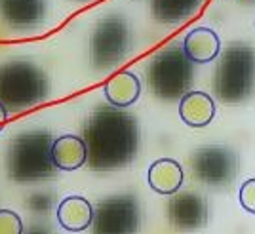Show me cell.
I'll use <instances>...</instances> for the list:
<instances>
[{"label":"cell","mask_w":255,"mask_h":234,"mask_svg":"<svg viewBox=\"0 0 255 234\" xmlns=\"http://www.w3.org/2000/svg\"><path fill=\"white\" fill-rule=\"evenodd\" d=\"M86 164L96 171L118 170L135 158L139 128L135 118L115 105L96 109L84 126Z\"/></svg>","instance_id":"obj_1"},{"label":"cell","mask_w":255,"mask_h":234,"mask_svg":"<svg viewBox=\"0 0 255 234\" xmlns=\"http://www.w3.org/2000/svg\"><path fill=\"white\" fill-rule=\"evenodd\" d=\"M6 166L10 177L17 183L52 177L53 171L57 170L52 160V135L44 129L17 135L10 143Z\"/></svg>","instance_id":"obj_2"},{"label":"cell","mask_w":255,"mask_h":234,"mask_svg":"<svg viewBox=\"0 0 255 234\" xmlns=\"http://www.w3.org/2000/svg\"><path fill=\"white\" fill-rule=\"evenodd\" d=\"M48 78L31 61L13 59L0 65V103L8 111L36 107L48 97Z\"/></svg>","instance_id":"obj_3"},{"label":"cell","mask_w":255,"mask_h":234,"mask_svg":"<svg viewBox=\"0 0 255 234\" xmlns=\"http://www.w3.org/2000/svg\"><path fill=\"white\" fill-rule=\"evenodd\" d=\"M255 86V50L246 44L229 46L215 69L213 88L223 103H240L252 96Z\"/></svg>","instance_id":"obj_4"},{"label":"cell","mask_w":255,"mask_h":234,"mask_svg":"<svg viewBox=\"0 0 255 234\" xmlns=\"http://www.w3.org/2000/svg\"><path fill=\"white\" fill-rule=\"evenodd\" d=\"M147 80L150 92L160 99H181V96L191 90L194 80L192 61L183 52V48L170 46L152 57L147 71Z\"/></svg>","instance_id":"obj_5"},{"label":"cell","mask_w":255,"mask_h":234,"mask_svg":"<svg viewBox=\"0 0 255 234\" xmlns=\"http://www.w3.org/2000/svg\"><path fill=\"white\" fill-rule=\"evenodd\" d=\"M131 31L126 19L120 15H109L96 25L90 42L92 65L99 71H107L120 65L129 53Z\"/></svg>","instance_id":"obj_6"},{"label":"cell","mask_w":255,"mask_h":234,"mask_svg":"<svg viewBox=\"0 0 255 234\" xmlns=\"http://www.w3.org/2000/svg\"><path fill=\"white\" fill-rule=\"evenodd\" d=\"M194 175L210 187L223 189L231 185L238 173V156L227 147H204L198 149L191 158Z\"/></svg>","instance_id":"obj_7"},{"label":"cell","mask_w":255,"mask_h":234,"mask_svg":"<svg viewBox=\"0 0 255 234\" xmlns=\"http://www.w3.org/2000/svg\"><path fill=\"white\" fill-rule=\"evenodd\" d=\"M139 206L131 196L107 198L94 212L92 227L99 234H129L137 231Z\"/></svg>","instance_id":"obj_8"},{"label":"cell","mask_w":255,"mask_h":234,"mask_svg":"<svg viewBox=\"0 0 255 234\" xmlns=\"http://www.w3.org/2000/svg\"><path fill=\"white\" fill-rule=\"evenodd\" d=\"M168 215L175 229L196 231L208 223V202L194 192H181L171 198Z\"/></svg>","instance_id":"obj_9"},{"label":"cell","mask_w":255,"mask_h":234,"mask_svg":"<svg viewBox=\"0 0 255 234\" xmlns=\"http://www.w3.org/2000/svg\"><path fill=\"white\" fill-rule=\"evenodd\" d=\"M2 19L15 29H29L42 23L46 15L44 0H0Z\"/></svg>","instance_id":"obj_10"},{"label":"cell","mask_w":255,"mask_h":234,"mask_svg":"<svg viewBox=\"0 0 255 234\" xmlns=\"http://www.w3.org/2000/svg\"><path fill=\"white\" fill-rule=\"evenodd\" d=\"M183 52L187 53L192 63H212L221 52V40L213 29L198 27L187 34L183 42Z\"/></svg>","instance_id":"obj_11"},{"label":"cell","mask_w":255,"mask_h":234,"mask_svg":"<svg viewBox=\"0 0 255 234\" xmlns=\"http://www.w3.org/2000/svg\"><path fill=\"white\" fill-rule=\"evenodd\" d=\"M179 117L191 128L208 126L215 118V103L212 96L204 92H187L185 96H181Z\"/></svg>","instance_id":"obj_12"},{"label":"cell","mask_w":255,"mask_h":234,"mask_svg":"<svg viewBox=\"0 0 255 234\" xmlns=\"http://www.w3.org/2000/svg\"><path fill=\"white\" fill-rule=\"evenodd\" d=\"M86 143L78 135H61L52 141V160L57 170L75 171L86 164Z\"/></svg>","instance_id":"obj_13"},{"label":"cell","mask_w":255,"mask_h":234,"mask_svg":"<svg viewBox=\"0 0 255 234\" xmlns=\"http://www.w3.org/2000/svg\"><path fill=\"white\" fill-rule=\"evenodd\" d=\"M147 179H149L150 189L154 192H158L162 196H171L181 189L185 173L175 160L160 158L150 164Z\"/></svg>","instance_id":"obj_14"},{"label":"cell","mask_w":255,"mask_h":234,"mask_svg":"<svg viewBox=\"0 0 255 234\" xmlns=\"http://www.w3.org/2000/svg\"><path fill=\"white\" fill-rule=\"evenodd\" d=\"M92 219L94 208L84 196H67L57 208V221L65 231L82 233L88 227H92Z\"/></svg>","instance_id":"obj_15"},{"label":"cell","mask_w":255,"mask_h":234,"mask_svg":"<svg viewBox=\"0 0 255 234\" xmlns=\"http://www.w3.org/2000/svg\"><path fill=\"white\" fill-rule=\"evenodd\" d=\"M107 101L118 109H126L133 105L141 96V82L133 73L124 71L120 75H115L103 88Z\"/></svg>","instance_id":"obj_16"},{"label":"cell","mask_w":255,"mask_h":234,"mask_svg":"<svg viewBox=\"0 0 255 234\" xmlns=\"http://www.w3.org/2000/svg\"><path fill=\"white\" fill-rule=\"evenodd\" d=\"M204 0H150L154 19L162 23H181L194 15Z\"/></svg>","instance_id":"obj_17"},{"label":"cell","mask_w":255,"mask_h":234,"mask_svg":"<svg viewBox=\"0 0 255 234\" xmlns=\"http://www.w3.org/2000/svg\"><path fill=\"white\" fill-rule=\"evenodd\" d=\"M21 217L11 210H0V234H21Z\"/></svg>","instance_id":"obj_18"},{"label":"cell","mask_w":255,"mask_h":234,"mask_svg":"<svg viewBox=\"0 0 255 234\" xmlns=\"http://www.w3.org/2000/svg\"><path fill=\"white\" fill-rule=\"evenodd\" d=\"M240 206L248 213L255 215V177L242 183V187H240Z\"/></svg>","instance_id":"obj_19"},{"label":"cell","mask_w":255,"mask_h":234,"mask_svg":"<svg viewBox=\"0 0 255 234\" xmlns=\"http://www.w3.org/2000/svg\"><path fill=\"white\" fill-rule=\"evenodd\" d=\"M6 118H8V109L0 103V129H2L4 124H6Z\"/></svg>","instance_id":"obj_20"},{"label":"cell","mask_w":255,"mask_h":234,"mask_svg":"<svg viewBox=\"0 0 255 234\" xmlns=\"http://www.w3.org/2000/svg\"><path fill=\"white\" fill-rule=\"evenodd\" d=\"M244 2H255V0H244Z\"/></svg>","instance_id":"obj_21"}]
</instances>
